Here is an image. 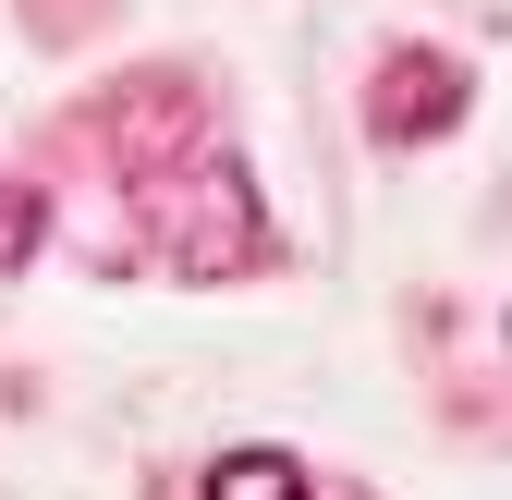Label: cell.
I'll list each match as a JSON object with an SVG mask.
<instances>
[{
	"instance_id": "1",
	"label": "cell",
	"mask_w": 512,
	"mask_h": 500,
	"mask_svg": "<svg viewBox=\"0 0 512 500\" xmlns=\"http://www.w3.org/2000/svg\"><path fill=\"white\" fill-rule=\"evenodd\" d=\"M122 147V208H135V244L183 281H232L269 257V208H256L244 159L208 135V110L183 98V74H147L135 98L110 110Z\"/></svg>"
},
{
	"instance_id": "2",
	"label": "cell",
	"mask_w": 512,
	"mask_h": 500,
	"mask_svg": "<svg viewBox=\"0 0 512 500\" xmlns=\"http://www.w3.org/2000/svg\"><path fill=\"white\" fill-rule=\"evenodd\" d=\"M464 110H476V61L464 49H391L378 86H366V135L378 147H439Z\"/></svg>"
},
{
	"instance_id": "3",
	"label": "cell",
	"mask_w": 512,
	"mask_h": 500,
	"mask_svg": "<svg viewBox=\"0 0 512 500\" xmlns=\"http://www.w3.org/2000/svg\"><path fill=\"white\" fill-rule=\"evenodd\" d=\"M196 500H317V476H305L293 452H269V440H256V452H220Z\"/></svg>"
},
{
	"instance_id": "4",
	"label": "cell",
	"mask_w": 512,
	"mask_h": 500,
	"mask_svg": "<svg viewBox=\"0 0 512 500\" xmlns=\"http://www.w3.org/2000/svg\"><path fill=\"white\" fill-rule=\"evenodd\" d=\"M37 244H49V196H37V183H0V281H13Z\"/></svg>"
}]
</instances>
